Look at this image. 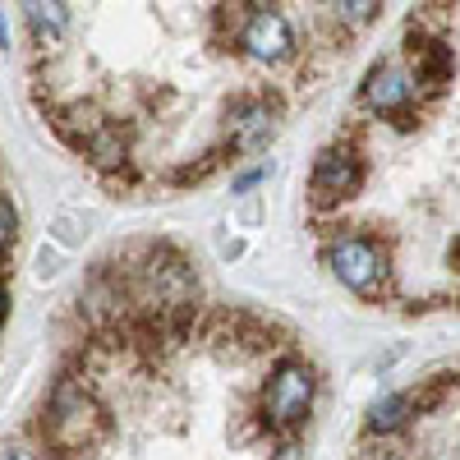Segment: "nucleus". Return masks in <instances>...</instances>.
Segmentation results:
<instances>
[{
	"mask_svg": "<svg viewBox=\"0 0 460 460\" xmlns=\"http://www.w3.org/2000/svg\"><path fill=\"white\" fill-rule=\"evenodd\" d=\"M410 74L419 93H438L442 84H451L456 74V51L447 47V37H410Z\"/></svg>",
	"mask_w": 460,
	"mask_h": 460,
	"instance_id": "obj_8",
	"label": "nucleus"
},
{
	"mask_svg": "<svg viewBox=\"0 0 460 460\" xmlns=\"http://www.w3.org/2000/svg\"><path fill=\"white\" fill-rule=\"evenodd\" d=\"M23 14H28V28L42 51H56L65 42V28H69L65 0H23Z\"/></svg>",
	"mask_w": 460,
	"mask_h": 460,
	"instance_id": "obj_9",
	"label": "nucleus"
},
{
	"mask_svg": "<svg viewBox=\"0 0 460 460\" xmlns=\"http://www.w3.org/2000/svg\"><path fill=\"white\" fill-rule=\"evenodd\" d=\"M277 97H240L226 111V134L230 152H258L267 138L277 134Z\"/></svg>",
	"mask_w": 460,
	"mask_h": 460,
	"instance_id": "obj_7",
	"label": "nucleus"
},
{
	"mask_svg": "<svg viewBox=\"0 0 460 460\" xmlns=\"http://www.w3.org/2000/svg\"><path fill=\"white\" fill-rule=\"evenodd\" d=\"M0 47H10V23H5V14H0Z\"/></svg>",
	"mask_w": 460,
	"mask_h": 460,
	"instance_id": "obj_17",
	"label": "nucleus"
},
{
	"mask_svg": "<svg viewBox=\"0 0 460 460\" xmlns=\"http://www.w3.org/2000/svg\"><path fill=\"white\" fill-rule=\"evenodd\" d=\"M359 184H364V162H359L355 147L336 143V147L318 152L314 180H309V194H314L318 208H336V203H345V199H355Z\"/></svg>",
	"mask_w": 460,
	"mask_h": 460,
	"instance_id": "obj_5",
	"label": "nucleus"
},
{
	"mask_svg": "<svg viewBox=\"0 0 460 460\" xmlns=\"http://www.w3.org/2000/svg\"><path fill=\"white\" fill-rule=\"evenodd\" d=\"M0 460H32L23 447H5V451H0Z\"/></svg>",
	"mask_w": 460,
	"mask_h": 460,
	"instance_id": "obj_15",
	"label": "nucleus"
},
{
	"mask_svg": "<svg viewBox=\"0 0 460 460\" xmlns=\"http://www.w3.org/2000/svg\"><path fill=\"white\" fill-rule=\"evenodd\" d=\"M5 314H10V290H5V281H0V323H5Z\"/></svg>",
	"mask_w": 460,
	"mask_h": 460,
	"instance_id": "obj_16",
	"label": "nucleus"
},
{
	"mask_svg": "<svg viewBox=\"0 0 460 460\" xmlns=\"http://www.w3.org/2000/svg\"><path fill=\"white\" fill-rule=\"evenodd\" d=\"M84 147L93 152V162H97V166H120V162H125V134L115 129V125H102Z\"/></svg>",
	"mask_w": 460,
	"mask_h": 460,
	"instance_id": "obj_11",
	"label": "nucleus"
},
{
	"mask_svg": "<svg viewBox=\"0 0 460 460\" xmlns=\"http://www.w3.org/2000/svg\"><path fill=\"white\" fill-rule=\"evenodd\" d=\"M314 392H318V377L309 364L299 359H286L272 368V377H267L262 387V401H258V414L267 429H295L304 424V414H309L314 405Z\"/></svg>",
	"mask_w": 460,
	"mask_h": 460,
	"instance_id": "obj_3",
	"label": "nucleus"
},
{
	"mask_svg": "<svg viewBox=\"0 0 460 460\" xmlns=\"http://www.w3.org/2000/svg\"><path fill=\"white\" fill-rule=\"evenodd\" d=\"M51 277H60V253L42 249V253H37V281H51Z\"/></svg>",
	"mask_w": 460,
	"mask_h": 460,
	"instance_id": "obj_14",
	"label": "nucleus"
},
{
	"mask_svg": "<svg viewBox=\"0 0 460 460\" xmlns=\"http://www.w3.org/2000/svg\"><path fill=\"white\" fill-rule=\"evenodd\" d=\"M14 235H19V212H14V203L5 194H0V258L14 249Z\"/></svg>",
	"mask_w": 460,
	"mask_h": 460,
	"instance_id": "obj_13",
	"label": "nucleus"
},
{
	"mask_svg": "<svg viewBox=\"0 0 460 460\" xmlns=\"http://www.w3.org/2000/svg\"><path fill=\"white\" fill-rule=\"evenodd\" d=\"M327 267L336 272V281L355 295H377L392 277V262H387V249H382L373 235L364 230H345V235L332 240L327 249Z\"/></svg>",
	"mask_w": 460,
	"mask_h": 460,
	"instance_id": "obj_2",
	"label": "nucleus"
},
{
	"mask_svg": "<svg viewBox=\"0 0 460 460\" xmlns=\"http://www.w3.org/2000/svg\"><path fill=\"white\" fill-rule=\"evenodd\" d=\"M240 47H244V56L258 60V65H281V60L295 56V32H290L286 14H277V10H253V14L244 19V28H240Z\"/></svg>",
	"mask_w": 460,
	"mask_h": 460,
	"instance_id": "obj_6",
	"label": "nucleus"
},
{
	"mask_svg": "<svg viewBox=\"0 0 460 460\" xmlns=\"http://www.w3.org/2000/svg\"><path fill=\"white\" fill-rule=\"evenodd\" d=\"M410 414H414V396L410 392H387V396H377L368 405V433L377 438H392L410 424Z\"/></svg>",
	"mask_w": 460,
	"mask_h": 460,
	"instance_id": "obj_10",
	"label": "nucleus"
},
{
	"mask_svg": "<svg viewBox=\"0 0 460 460\" xmlns=\"http://www.w3.org/2000/svg\"><path fill=\"white\" fill-rule=\"evenodd\" d=\"M42 433H47L51 451H60V456H79L84 447L97 442V433H102V405L93 401V392L84 387L79 377H60L56 382L47 419H42Z\"/></svg>",
	"mask_w": 460,
	"mask_h": 460,
	"instance_id": "obj_1",
	"label": "nucleus"
},
{
	"mask_svg": "<svg viewBox=\"0 0 460 460\" xmlns=\"http://www.w3.org/2000/svg\"><path fill=\"white\" fill-rule=\"evenodd\" d=\"M332 10H336V19H341L345 28H364V23L377 19L382 0H332Z\"/></svg>",
	"mask_w": 460,
	"mask_h": 460,
	"instance_id": "obj_12",
	"label": "nucleus"
},
{
	"mask_svg": "<svg viewBox=\"0 0 460 460\" xmlns=\"http://www.w3.org/2000/svg\"><path fill=\"white\" fill-rule=\"evenodd\" d=\"M359 102L373 115H382V120H392L396 129H410L414 115H419V84H414V74L405 65L387 60V65L368 69V79L359 88Z\"/></svg>",
	"mask_w": 460,
	"mask_h": 460,
	"instance_id": "obj_4",
	"label": "nucleus"
}]
</instances>
